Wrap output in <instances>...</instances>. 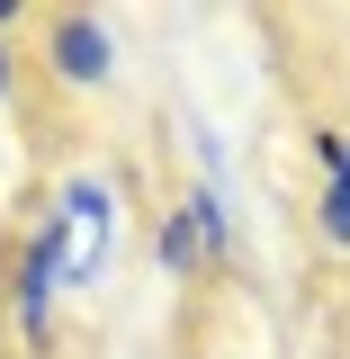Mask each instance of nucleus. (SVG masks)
Here are the masks:
<instances>
[{
  "label": "nucleus",
  "mask_w": 350,
  "mask_h": 359,
  "mask_svg": "<svg viewBox=\"0 0 350 359\" xmlns=\"http://www.w3.org/2000/svg\"><path fill=\"white\" fill-rule=\"evenodd\" d=\"M117 224H126V189L108 171H72L63 180V198H54V252H63V287H99L108 261H117Z\"/></svg>",
  "instance_id": "obj_1"
},
{
  "label": "nucleus",
  "mask_w": 350,
  "mask_h": 359,
  "mask_svg": "<svg viewBox=\"0 0 350 359\" xmlns=\"http://www.w3.org/2000/svg\"><path fill=\"white\" fill-rule=\"evenodd\" d=\"M54 306H63V252H54L45 224H27L18 233V261H9V332H18V351H45L54 341Z\"/></svg>",
  "instance_id": "obj_2"
},
{
  "label": "nucleus",
  "mask_w": 350,
  "mask_h": 359,
  "mask_svg": "<svg viewBox=\"0 0 350 359\" xmlns=\"http://www.w3.org/2000/svg\"><path fill=\"white\" fill-rule=\"evenodd\" d=\"M45 72L63 90H108L117 81V27L90 9H54L45 18Z\"/></svg>",
  "instance_id": "obj_3"
},
{
  "label": "nucleus",
  "mask_w": 350,
  "mask_h": 359,
  "mask_svg": "<svg viewBox=\"0 0 350 359\" xmlns=\"http://www.w3.org/2000/svg\"><path fill=\"white\" fill-rule=\"evenodd\" d=\"M314 153H323V189H314V233L350 252V135H314Z\"/></svg>",
  "instance_id": "obj_4"
},
{
  "label": "nucleus",
  "mask_w": 350,
  "mask_h": 359,
  "mask_svg": "<svg viewBox=\"0 0 350 359\" xmlns=\"http://www.w3.org/2000/svg\"><path fill=\"white\" fill-rule=\"evenodd\" d=\"M207 261H216V252H207V233H198L189 207H171V216L153 224V269H162V278H198Z\"/></svg>",
  "instance_id": "obj_5"
},
{
  "label": "nucleus",
  "mask_w": 350,
  "mask_h": 359,
  "mask_svg": "<svg viewBox=\"0 0 350 359\" xmlns=\"http://www.w3.org/2000/svg\"><path fill=\"white\" fill-rule=\"evenodd\" d=\"M9 27H18V9H9V0H0V99H9V90H18V45H9Z\"/></svg>",
  "instance_id": "obj_6"
}]
</instances>
